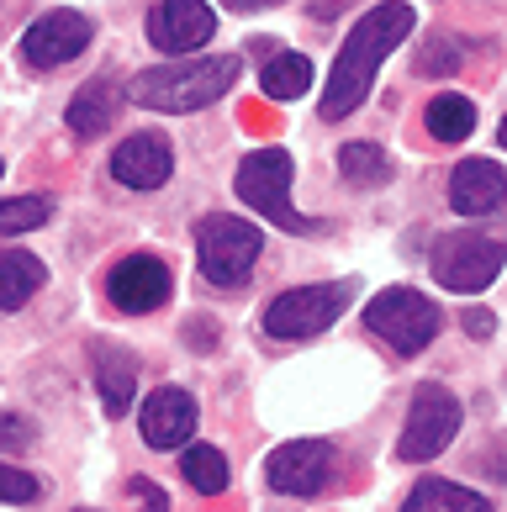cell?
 Instances as JSON below:
<instances>
[{
    "label": "cell",
    "mask_w": 507,
    "mask_h": 512,
    "mask_svg": "<svg viewBox=\"0 0 507 512\" xmlns=\"http://www.w3.org/2000/svg\"><path fill=\"white\" fill-rule=\"evenodd\" d=\"M412 22H418V11H412L407 0H381V6H370L360 22L349 27L344 48H338V59H333V74L323 85V101H317L323 122H338V117H349V111L365 106L370 85H375V69L397 53V43H407Z\"/></svg>",
    "instance_id": "cell-1"
},
{
    "label": "cell",
    "mask_w": 507,
    "mask_h": 512,
    "mask_svg": "<svg viewBox=\"0 0 507 512\" xmlns=\"http://www.w3.org/2000/svg\"><path fill=\"white\" fill-rule=\"evenodd\" d=\"M238 53H212V59H169L159 69L133 74L127 85V101L143 111H164V117H185V111H201L222 101L238 85Z\"/></svg>",
    "instance_id": "cell-2"
},
{
    "label": "cell",
    "mask_w": 507,
    "mask_h": 512,
    "mask_svg": "<svg viewBox=\"0 0 507 512\" xmlns=\"http://www.w3.org/2000/svg\"><path fill=\"white\" fill-rule=\"evenodd\" d=\"M291 180H296V164L286 148H254L249 159L238 164L233 175V191L243 206H254L265 222H275L280 233H307V217L291 206Z\"/></svg>",
    "instance_id": "cell-3"
},
{
    "label": "cell",
    "mask_w": 507,
    "mask_h": 512,
    "mask_svg": "<svg viewBox=\"0 0 507 512\" xmlns=\"http://www.w3.org/2000/svg\"><path fill=\"white\" fill-rule=\"evenodd\" d=\"M365 328L375 338H386V344L397 349L402 359H412V354H423L439 338L444 312H439L434 296H423V291H412V286H386L381 296H370Z\"/></svg>",
    "instance_id": "cell-4"
},
{
    "label": "cell",
    "mask_w": 507,
    "mask_h": 512,
    "mask_svg": "<svg viewBox=\"0 0 507 512\" xmlns=\"http://www.w3.org/2000/svg\"><path fill=\"white\" fill-rule=\"evenodd\" d=\"M259 254H265V238L243 217H206L196 227V264H201L206 286H217V291H238L254 275Z\"/></svg>",
    "instance_id": "cell-5"
},
{
    "label": "cell",
    "mask_w": 507,
    "mask_h": 512,
    "mask_svg": "<svg viewBox=\"0 0 507 512\" xmlns=\"http://www.w3.org/2000/svg\"><path fill=\"white\" fill-rule=\"evenodd\" d=\"M354 286L349 280H328V286H296L286 296L270 301L265 312V338H280V344H296V338H317L328 333L338 317H344Z\"/></svg>",
    "instance_id": "cell-6"
},
{
    "label": "cell",
    "mask_w": 507,
    "mask_h": 512,
    "mask_svg": "<svg viewBox=\"0 0 507 512\" xmlns=\"http://www.w3.org/2000/svg\"><path fill=\"white\" fill-rule=\"evenodd\" d=\"M460 423H465L460 402H455V396H449L444 386L428 381V386L412 391V407H407V423H402V444H397V454H402L407 465L439 460V454L455 444Z\"/></svg>",
    "instance_id": "cell-7"
},
{
    "label": "cell",
    "mask_w": 507,
    "mask_h": 512,
    "mask_svg": "<svg viewBox=\"0 0 507 512\" xmlns=\"http://www.w3.org/2000/svg\"><path fill=\"white\" fill-rule=\"evenodd\" d=\"M502 264H507V249L486 233H444L434 243V280L460 296L486 291L502 275Z\"/></svg>",
    "instance_id": "cell-8"
},
{
    "label": "cell",
    "mask_w": 507,
    "mask_h": 512,
    "mask_svg": "<svg viewBox=\"0 0 507 512\" xmlns=\"http://www.w3.org/2000/svg\"><path fill=\"white\" fill-rule=\"evenodd\" d=\"M90 37H96L90 16L59 6V11L37 16V22L22 32V59H27L32 69H64V64H74V59L90 48Z\"/></svg>",
    "instance_id": "cell-9"
},
{
    "label": "cell",
    "mask_w": 507,
    "mask_h": 512,
    "mask_svg": "<svg viewBox=\"0 0 507 512\" xmlns=\"http://www.w3.org/2000/svg\"><path fill=\"white\" fill-rule=\"evenodd\" d=\"M169 291H175V275H169V264L159 254H127L111 264L106 275V296L111 307L127 312V317H143V312H159Z\"/></svg>",
    "instance_id": "cell-10"
},
{
    "label": "cell",
    "mask_w": 507,
    "mask_h": 512,
    "mask_svg": "<svg viewBox=\"0 0 507 512\" xmlns=\"http://www.w3.org/2000/svg\"><path fill=\"white\" fill-rule=\"evenodd\" d=\"M217 32V11L206 0H159L148 11V43L169 59H191L201 43H212Z\"/></svg>",
    "instance_id": "cell-11"
},
{
    "label": "cell",
    "mask_w": 507,
    "mask_h": 512,
    "mask_svg": "<svg viewBox=\"0 0 507 512\" xmlns=\"http://www.w3.org/2000/svg\"><path fill=\"white\" fill-rule=\"evenodd\" d=\"M265 481L280 491V497H317L333 481V449L323 439H291L270 449L265 460Z\"/></svg>",
    "instance_id": "cell-12"
},
{
    "label": "cell",
    "mask_w": 507,
    "mask_h": 512,
    "mask_svg": "<svg viewBox=\"0 0 507 512\" xmlns=\"http://www.w3.org/2000/svg\"><path fill=\"white\" fill-rule=\"evenodd\" d=\"M196 423H201V407H196V396L180 391V386L154 391L143 402V412H138V428H143V444L148 449H180V444H191Z\"/></svg>",
    "instance_id": "cell-13"
},
{
    "label": "cell",
    "mask_w": 507,
    "mask_h": 512,
    "mask_svg": "<svg viewBox=\"0 0 507 512\" xmlns=\"http://www.w3.org/2000/svg\"><path fill=\"white\" fill-rule=\"evenodd\" d=\"M175 175V154L159 132H138V138L117 143L111 154V180L127 185V191H159V185Z\"/></svg>",
    "instance_id": "cell-14"
},
{
    "label": "cell",
    "mask_w": 507,
    "mask_h": 512,
    "mask_svg": "<svg viewBox=\"0 0 507 512\" xmlns=\"http://www.w3.org/2000/svg\"><path fill=\"white\" fill-rule=\"evenodd\" d=\"M449 206L460 217H492L507 206V175L492 159H460L449 175Z\"/></svg>",
    "instance_id": "cell-15"
},
{
    "label": "cell",
    "mask_w": 507,
    "mask_h": 512,
    "mask_svg": "<svg viewBox=\"0 0 507 512\" xmlns=\"http://www.w3.org/2000/svg\"><path fill=\"white\" fill-rule=\"evenodd\" d=\"M96 386H101V407L111 417L133 412V391H138V354L122 344H96Z\"/></svg>",
    "instance_id": "cell-16"
},
{
    "label": "cell",
    "mask_w": 507,
    "mask_h": 512,
    "mask_svg": "<svg viewBox=\"0 0 507 512\" xmlns=\"http://www.w3.org/2000/svg\"><path fill=\"white\" fill-rule=\"evenodd\" d=\"M122 101H127V90H122L117 80H90V85L80 90V96L69 101L64 122H69L74 138H101V132H106L111 122H117Z\"/></svg>",
    "instance_id": "cell-17"
},
{
    "label": "cell",
    "mask_w": 507,
    "mask_h": 512,
    "mask_svg": "<svg viewBox=\"0 0 507 512\" xmlns=\"http://www.w3.org/2000/svg\"><path fill=\"white\" fill-rule=\"evenodd\" d=\"M48 280V264L27 254V249H6L0 254V307L6 312H22L27 296H37V286Z\"/></svg>",
    "instance_id": "cell-18"
},
{
    "label": "cell",
    "mask_w": 507,
    "mask_h": 512,
    "mask_svg": "<svg viewBox=\"0 0 507 512\" xmlns=\"http://www.w3.org/2000/svg\"><path fill=\"white\" fill-rule=\"evenodd\" d=\"M402 512H492V502H486L481 491H471V486L428 476V481H418V486L407 491Z\"/></svg>",
    "instance_id": "cell-19"
},
{
    "label": "cell",
    "mask_w": 507,
    "mask_h": 512,
    "mask_svg": "<svg viewBox=\"0 0 507 512\" xmlns=\"http://www.w3.org/2000/svg\"><path fill=\"white\" fill-rule=\"evenodd\" d=\"M180 476L191 481L201 497H222L228 481H233V470H228V454H222L217 444H191L185 460H180Z\"/></svg>",
    "instance_id": "cell-20"
},
{
    "label": "cell",
    "mask_w": 507,
    "mask_h": 512,
    "mask_svg": "<svg viewBox=\"0 0 507 512\" xmlns=\"http://www.w3.org/2000/svg\"><path fill=\"white\" fill-rule=\"evenodd\" d=\"M312 85V59L307 53H275L259 74V90H265L270 101H296L302 90Z\"/></svg>",
    "instance_id": "cell-21"
},
{
    "label": "cell",
    "mask_w": 507,
    "mask_h": 512,
    "mask_svg": "<svg viewBox=\"0 0 507 512\" xmlns=\"http://www.w3.org/2000/svg\"><path fill=\"white\" fill-rule=\"evenodd\" d=\"M423 127L434 132L439 143H460V138H471V127H476V106L449 90V96H434V101H428Z\"/></svg>",
    "instance_id": "cell-22"
},
{
    "label": "cell",
    "mask_w": 507,
    "mask_h": 512,
    "mask_svg": "<svg viewBox=\"0 0 507 512\" xmlns=\"http://www.w3.org/2000/svg\"><path fill=\"white\" fill-rule=\"evenodd\" d=\"M338 169H344V180L360 185V191H375V185L391 180V159H386V148H375V143H344L338 148Z\"/></svg>",
    "instance_id": "cell-23"
},
{
    "label": "cell",
    "mask_w": 507,
    "mask_h": 512,
    "mask_svg": "<svg viewBox=\"0 0 507 512\" xmlns=\"http://www.w3.org/2000/svg\"><path fill=\"white\" fill-rule=\"evenodd\" d=\"M53 217V201L48 196H11L0 206V227H6V238L16 233H32V227H43Z\"/></svg>",
    "instance_id": "cell-24"
},
{
    "label": "cell",
    "mask_w": 507,
    "mask_h": 512,
    "mask_svg": "<svg viewBox=\"0 0 507 512\" xmlns=\"http://www.w3.org/2000/svg\"><path fill=\"white\" fill-rule=\"evenodd\" d=\"M460 59H465V43L444 37L439 48H423V53H418V69H423V74H455V69H460Z\"/></svg>",
    "instance_id": "cell-25"
},
{
    "label": "cell",
    "mask_w": 507,
    "mask_h": 512,
    "mask_svg": "<svg viewBox=\"0 0 507 512\" xmlns=\"http://www.w3.org/2000/svg\"><path fill=\"white\" fill-rule=\"evenodd\" d=\"M0 491H6V502H11V507H22V502H32L43 486H37L22 465H6V476H0Z\"/></svg>",
    "instance_id": "cell-26"
},
{
    "label": "cell",
    "mask_w": 507,
    "mask_h": 512,
    "mask_svg": "<svg viewBox=\"0 0 507 512\" xmlns=\"http://www.w3.org/2000/svg\"><path fill=\"white\" fill-rule=\"evenodd\" d=\"M127 497H138L143 502V512H169V497L154 486V481H143V476H133L127 481Z\"/></svg>",
    "instance_id": "cell-27"
},
{
    "label": "cell",
    "mask_w": 507,
    "mask_h": 512,
    "mask_svg": "<svg viewBox=\"0 0 507 512\" xmlns=\"http://www.w3.org/2000/svg\"><path fill=\"white\" fill-rule=\"evenodd\" d=\"M460 328L471 333V338H492V333H497V317L486 312V307H465V317H460Z\"/></svg>",
    "instance_id": "cell-28"
},
{
    "label": "cell",
    "mask_w": 507,
    "mask_h": 512,
    "mask_svg": "<svg viewBox=\"0 0 507 512\" xmlns=\"http://www.w3.org/2000/svg\"><path fill=\"white\" fill-rule=\"evenodd\" d=\"M27 439H32V433H27V417H6V444L22 449Z\"/></svg>",
    "instance_id": "cell-29"
},
{
    "label": "cell",
    "mask_w": 507,
    "mask_h": 512,
    "mask_svg": "<svg viewBox=\"0 0 507 512\" xmlns=\"http://www.w3.org/2000/svg\"><path fill=\"white\" fill-rule=\"evenodd\" d=\"M228 11H265V6H286V0H222Z\"/></svg>",
    "instance_id": "cell-30"
},
{
    "label": "cell",
    "mask_w": 507,
    "mask_h": 512,
    "mask_svg": "<svg viewBox=\"0 0 507 512\" xmlns=\"http://www.w3.org/2000/svg\"><path fill=\"white\" fill-rule=\"evenodd\" d=\"M492 476H497V481H507V454H502V460L492 465Z\"/></svg>",
    "instance_id": "cell-31"
},
{
    "label": "cell",
    "mask_w": 507,
    "mask_h": 512,
    "mask_svg": "<svg viewBox=\"0 0 507 512\" xmlns=\"http://www.w3.org/2000/svg\"><path fill=\"white\" fill-rule=\"evenodd\" d=\"M497 138H502V148H507V117H502V127H497Z\"/></svg>",
    "instance_id": "cell-32"
},
{
    "label": "cell",
    "mask_w": 507,
    "mask_h": 512,
    "mask_svg": "<svg viewBox=\"0 0 507 512\" xmlns=\"http://www.w3.org/2000/svg\"><path fill=\"white\" fill-rule=\"evenodd\" d=\"M85 512H90V507H85Z\"/></svg>",
    "instance_id": "cell-33"
}]
</instances>
